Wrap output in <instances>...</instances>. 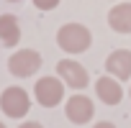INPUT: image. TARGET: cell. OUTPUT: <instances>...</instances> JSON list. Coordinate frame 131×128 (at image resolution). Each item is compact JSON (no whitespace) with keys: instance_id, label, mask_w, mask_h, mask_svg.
Masks as SVG:
<instances>
[{"instance_id":"cell-1","label":"cell","mask_w":131,"mask_h":128,"mask_svg":"<svg viewBox=\"0 0 131 128\" xmlns=\"http://www.w3.org/2000/svg\"><path fill=\"white\" fill-rule=\"evenodd\" d=\"M57 46L64 54H82L93 46V33L82 23H64L57 31Z\"/></svg>"},{"instance_id":"cell-2","label":"cell","mask_w":131,"mask_h":128,"mask_svg":"<svg viewBox=\"0 0 131 128\" xmlns=\"http://www.w3.org/2000/svg\"><path fill=\"white\" fill-rule=\"evenodd\" d=\"M64 87H67V85H64L57 74H46V77L36 80L34 97H36V103L41 108H54V105H59L64 100Z\"/></svg>"},{"instance_id":"cell-3","label":"cell","mask_w":131,"mask_h":128,"mask_svg":"<svg viewBox=\"0 0 131 128\" xmlns=\"http://www.w3.org/2000/svg\"><path fill=\"white\" fill-rule=\"evenodd\" d=\"M0 110L8 118H26L31 110V95L23 87H5L0 95Z\"/></svg>"},{"instance_id":"cell-4","label":"cell","mask_w":131,"mask_h":128,"mask_svg":"<svg viewBox=\"0 0 131 128\" xmlns=\"http://www.w3.org/2000/svg\"><path fill=\"white\" fill-rule=\"evenodd\" d=\"M41 69V54L34 51V49H18L10 59H8V72L18 80H26V77H34L36 72Z\"/></svg>"},{"instance_id":"cell-5","label":"cell","mask_w":131,"mask_h":128,"mask_svg":"<svg viewBox=\"0 0 131 128\" xmlns=\"http://www.w3.org/2000/svg\"><path fill=\"white\" fill-rule=\"evenodd\" d=\"M57 77L67 87H72L75 92H80L90 85V74L77 59H59L57 61Z\"/></svg>"},{"instance_id":"cell-6","label":"cell","mask_w":131,"mask_h":128,"mask_svg":"<svg viewBox=\"0 0 131 128\" xmlns=\"http://www.w3.org/2000/svg\"><path fill=\"white\" fill-rule=\"evenodd\" d=\"M64 115H67V120L75 123V125H85V123L93 120L95 105H93V100H90L88 95H82V90H80V92H75V95L67 97V103H64Z\"/></svg>"},{"instance_id":"cell-7","label":"cell","mask_w":131,"mask_h":128,"mask_svg":"<svg viewBox=\"0 0 131 128\" xmlns=\"http://www.w3.org/2000/svg\"><path fill=\"white\" fill-rule=\"evenodd\" d=\"M105 72L118 82L131 80V49H116L105 56Z\"/></svg>"},{"instance_id":"cell-8","label":"cell","mask_w":131,"mask_h":128,"mask_svg":"<svg viewBox=\"0 0 131 128\" xmlns=\"http://www.w3.org/2000/svg\"><path fill=\"white\" fill-rule=\"evenodd\" d=\"M93 87H95V97H98L103 105H118V103L123 100V87H121V82H118L116 77H111V74L98 77Z\"/></svg>"},{"instance_id":"cell-9","label":"cell","mask_w":131,"mask_h":128,"mask_svg":"<svg viewBox=\"0 0 131 128\" xmlns=\"http://www.w3.org/2000/svg\"><path fill=\"white\" fill-rule=\"evenodd\" d=\"M108 26L116 33H131V3H116L108 10Z\"/></svg>"},{"instance_id":"cell-10","label":"cell","mask_w":131,"mask_h":128,"mask_svg":"<svg viewBox=\"0 0 131 128\" xmlns=\"http://www.w3.org/2000/svg\"><path fill=\"white\" fill-rule=\"evenodd\" d=\"M21 41V23L13 13L0 16V44L3 46H16Z\"/></svg>"},{"instance_id":"cell-11","label":"cell","mask_w":131,"mask_h":128,"mask_svg":"<svg viewBox=\"0 0 131 128\" xmlns=\"http://www.w3.org/2000/svg\"><path fill=\"white\" fill-rule=\"evenodd\" d=\"M59 3H62V0H34L36 10H44V13H46V10H54Z\"/></svg>"},{"instance_id":"cell-12","label":"cell","mask_w":131,"mask_h":128,"mask_svg":"<svg viewBox=\"0 0 131 128\" xmlns=\"http://www.w3.org/2000/svg\"><path fill=\"white\" fill-rule=\"evenodd\" d=\"M18 128H44V125H41L39 120H26V123H21Z\"/></svg>"},{"instance_id":"cell-13","label":"cell","mask_w":131,"mask_h":128,"mask_svg":"<svg viewBox=\"0 0 131 128\" xmlns=\"http://www.w3.org/2000/svg\"><path fill=\"white\" fill-rule=\"evenodd\" d=\"M93 128H116V125H113L111 120H98V123H95Z\"/></svg>"},{"instance_id":"cell-14","label":"cell","mask_w":131,"mask_h":128,"mask_svg":"<svg viewBox=\"0 0 131 128\" xmlns=\"http://www.w3.org/2000/svg\"><path fill=\"white\" fill-rule=\"evenodd\" d=\"M8 3H21V0H8Z\"/></svg>"},{"instance_id":"cell-15","label":"cell","mask_w":131,"mask_h":128,"mask_svg":"<svg viewBox=\"0 0 131 128\" xmlns=\"http://www.w3.org/2000/svg\"><path fill=\"white\" fill-rule=\"evenodd\" d=\"M0 128H5V123H0Z\"/></svg>"},{"instance_id":"cell-16","label":"cell","mask_w":131,"mask_h":128,"mask_svg":"<svg viewBox=\"0 0 131 128\" xmlns=\"http://www.w3.org/2000/svg\"><path fill=\"white\" fill-rule=\"evenodd\" d=\"M128 97H131V87H128Z\"/></svg>"}]
</instances>
